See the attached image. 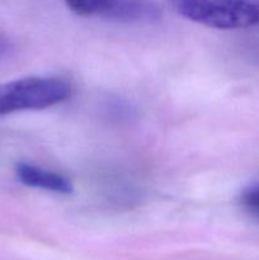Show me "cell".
<instances>
[{"label": "cell", "mask_w": 259, "mask_h": 260, "mask_svg": "<svg viewBox=\"0 0 259 260\" xmlns=\"http://www.w3.org/2000/svg\"><path fill=\"white\" fill-rule=\"evenodd\" d=\"M180 17L216 29L259 25V0H168Z\"/></svg>", "instance_id": "cell-1"}, {"label": "cell", "mask_w": 259, "mask_h": 260, "mask_svg": "<svg viewBox=\"0 0 259 260\" xmlns=\"http://www.w3.org/2000/svg\"><path fill=\"white\" fill-rule=\"evenodd\" d=\"M70 93L68 81L50 76H27L0 83V117L48 108L68 99Z\"/></svg>", "instance_id": "cell-2"}, {"label": "cell", "mask_w": 259, "mask_h": 260, "mask_svg": "<svg viewBox=\"0 0 259 260\" xmlns=\"http://www.w3.org/2000/svg\"><path fill=\"white\" fill-rule=\"evenodd\" d=\"M14 172L20 183L30 188L50 190V192L69 194L74 190L73 184L68 178L57 173L35 167L27 162H17Z\"/></svg>", "instance_id": "cell-3"}, {"label": "cell", "mask_w": 259, "mask_h": 260, "mask_svg": "<svg viewBox=\"0 0 259 260\" xmlns=\"http://www.w3.org/2000/svg\"><path fill=\"white\" fill-rule=\"evenodd\" d=\"M160 10L151 0H109L103 18L116 22H150L157 19Z\"/></svg>", "instance_id": "cell-4"}, {"label": "cell", "mask_w": 259, "mask_h": 260, "mask_svg": "<svg viewBox=\"0 0 259 260\" xmlns=\"http://www.w3.org/2000/svg\"><path fill=\"white\" fill-rule=\"evenodd\" d=\"M65 4L71 12L80 17H103L109 0H65Z\"/></svg>", "instance_id": "cell-5"}, {"label": "cell", "mask_w": 259, "mask_h": 260, "mask_svg": "<svg viewBox=\"0 0 259 260\" xmlns=\"http://www.w3.org/2000/svg\"><path fill=\"white\" fill-rule=\"evenodd\" d=\"M240 203L248 212L259 218V183L245 188L241 192Z\"/></svg>", "instance_id": "cell-6"}, {"label": "cell", "mask_w": 259, "mask_h": 260, "mask_svg": "<svg viewBox=\"0 0 259 260\" xmlns=\"http://www.w3.org/2000/svg\"><path fill=\"white\" fill-rule=\"evenodd\" d=\"M4 47H5V43H4V41L2 40V37H0V51L4 50Z\"/></svg>", "instance_id": "cell-7"}]
</instances>
